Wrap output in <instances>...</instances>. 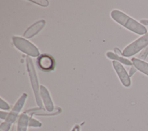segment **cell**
<instances>
[{"label": "cell", "instance_id": "cell-15", "mask_svg": "<svg viewBox=\"0 0 148 131\" xmlns=\"http://www.w3.org/2000/svg\"><path fill=\"white\" fill-rule=\"evenodd\" d=\"M148 55V46L143 49L138 55V59L145 61Z\"/></svg>", "mask_w": 148, "mask_h": 131}, {"label": "cell", "instance_id": "cell-20", "mask_svg": "<svg viewBox=\"0 0 148 131\" xmlns=\"http://www.w3.org/2000/svg\"><path fill=\"white\" fill-rule=\"evenodd\" d=\"M114 51L116 54H117V55H119V56L122 55V53H121V51L120 50L119 48L116 47V48H114Z\"/></svg>", "mask_w": 148, "mask_h": 131}, {"label": "cell", "instance_id": "cell-17", "mask_svg": "<svg viewBox=\"0 0 148 131\" xmlns=\"http://www.w3.org/2000/svg\"><path fill=\"white\" fill-rule=\"evenodd\" d=\"M31 2H34L36 4H38L40 6H47L48 5H49V2L48 1H46V0H37V1H31Z\"/></svg>", "mask_w": 148, "mask_h": 131}, {"label": "cell", "instance_id": "cell-16", "mask_svg": "<svg viewBox=\"0 0 148 131\" xmlns=\"http://www.w3.org/2000/svg\"><path fill=\"white\" fill-rule=\"evenodd\" d=\"M0 108L1 110H8L10 109V106L2 98H1L0 100Z\"/></svg>", "mask_w": 148, "mask_h": 131}, {"label": "cell", "instance_id": "cell-7", "mask_svg": "<svg viewBox=\"0 0 148 131\" xmlns=\"http://www.w3.org/2000/svg\"><path fill=\"white\" fill-rule=\"evenodd\" d=\"M40 95L45 109L49 113L54 111L55 107L49 91L44 85L40 86Z\"/></svg>", "mask_w": 148, "mask_h": 131}, {"label": "cell", "instance_id": "cell-6", "mask_svg": "<svg viewBox=\"0 0 148 131\" xmlns=\"http://www.w3.org/2000/svg\"><path fill=\"white\" fill-rule=\"evenodd\" d=\"M112 64L122 84L125 87H129L131 84L130 77L123 66L116 61H113Z\"/></svg>", "mask_w": 148, "mask_h": 131}, {"label": "cell", "instance_id": "cell-2", "mask_svg": "<svg viewBox=\"0 0 148 131\" xmlns=\"http://www.w3.org/2000/svg\"><path fill=\"white\" fill-rule=\"evenodd\" d=\"M27 94L23 93L16 102L4 122L0 125V131H9L12 125L15 122L18 117V114L23 108L27 98Z\"/></svg>", "mask_w": 148, "mask_h": 131}, {"label": "cell", "instance_id": "cell-11", "mask_svg": "<svg viewBox=\"0 0 148 131\" xmlns=\"http://www.w3.org/2000/svg\"><path fill=\"white\" fill-rule=\"evenodd\" d=\"M29 118V114L25 111L20 114L17 121L16 131H27Z\"/></svg>", "mask_w": 148, "mask_h": 131}, {"label": "cell", "instance_id": "cell-10", "mask_svg": "<svg viewBox=\"0 0 148 131\" xmlns=\"http://www.w3.org/2000/svg\"><path fill=\"white\" fill-rule=\"evenodd\" d=\"M61 111V109L60 107H56L55 108V110L52 113H49L47 111H46V109H44L43 108H33V109H29L28 110L25 111L27 113L31 115V117H32L33 115H43V116H53L57 114H58Z\"/></svg>", "mask_w": 148, "mask_h": 131}, {"label": "cell", "instance_id": "cell-12", "mask_svg": "<svg viewBox=\"0 0 148 131\" xmlns=\"http://www.w3.org/2000/svg\"><path fill=\"white\" fill-rule=\"evenodd\" d=\"M131 62L133 66H134L137 70H139L143 74L148 76V63L139 59L136 58H132L131 59Z\"/></svg>", "mask_w": 148, "mask_h": 131}, {"label": "cell", "instance_id": "cell-1", "mask_svg": "<svg viewBox=\"0 0 148 131\" xmlns=\"http://www.w3.org/2000/svg\"><path fill=\"white\" fill-rule=\"evenodd\" d=\"M110 16L116 22L135 33L144 35L147 33V29L143 25L119 10H113Z\"/></svg>", "mask_w": 148, "mask_h": 131}, {"label": "cell", "instance_id": "cell-3", "mask_svg": "<svg viewBox=\"0 0 148 131\" xmlns=\"http://www.w3.org/2000/svg\"><path fill=\"white\" fill-rule=\"evenodd\" d=\"M26 65L36 103L39 108H43V104L40 95V87L35 69L31 58L29 57L26 58Z\"/></svg>", "mask_w": 148, "mask_h": 131}, {"label": "cell", "instance_id": "cell-4", "mask_svg": "<svg viewBox=\"0 0 148 131\" xmlns=\"http://www.w3.org/2000/svg\"><path fill=\"white\" fill-rule=\"evenodd\" d=\"M14 46L21 52L29 56L36 57L40 54L38 48L28 40L18 36H14L12 38Z\"/></svg>", "mask_w": 148, "mask_h": 131}, {"label": "cell", "instance_id": "cell-13", "mask_svg": "<svg viewBox=\"0 0 148 131\" xmlns=\"http://www.w3.org/2000/svg\"><path fill=\"white\" fill-rule=\"evenodd\" d=\"M106 56L108 58L110 59H114V61L119 62L120 63H122L125 65H128V66L133 65L132 62H131L130 60L126 58H124L121 56H119L116 54L115 53H113L112 51H108L106 53Z\"/></svg>", "mask_w": 148, "mask_h": 131}, {"label": "cell", "instance_id": "cell-9", "mask_svg": "<svg viewBox=\"0 0 148 131\" xmlns=\"http://www.w3.org/2000/svg\"><path fill=\"white\" fill-rule=\"evenodd\" d=\"M46 21L43 20H39L31 26H29L24 32V37L25 38H31L36 35L44 27Z\"/></svg>", "mask_w": 148, "mask_h": 131}, {"label": "cell", "instance_id": "cell-14", "mask_svg": "<svg viewBox=\"0 0 148 131\" xmlns=\"http://www.w3.org/2000/svg\"><path fill=\"white\" fill-rule=\"evenodd\" d=\"M42 123L38 120L30 117L29 121V127L31 128H40L42 126Z\"/></svg>", "mask_w": 148, "mask_h": 131}, {"label": "cell", "instance_id": "cell-8", "mask_svg": "<svg viewBox=\"0 0 148 131\" xmlns=\"http://www.w3.org/2000/svg\"><path fill=\"white\" fill-rule=\"evenodd\" d=\"M38 64L39 67L43 70H51L54 67V60L53 58L47 54H43L38 58Z\"/></svg>", "mask_w": 148, "mask_h": 131}, {"label": "cell", "instance_id": "cell-21", "mask_svg": "<svg viewBox=\"0 0 148 131\" xmlns=\"http://www.w3.org/2000/svg\"><path fill=\"white\" fill-rule=\"evenodd\" d=\"M140 23L143 25H148V20H140Z\"/></svg>", "mask_w": 148, "mask_h": 131}, {"label": "cell", "instance_id": "cell-18", "mask_svg": "<svg viewBox=\"0 0 148 131\" xmlns=\"http://www.w3.org/2000/svg\"><path fill=\"white\" fill-rule=\"evenodd\" d=\"M136 71H137V69L134 66H132L129 70L128 74L130 77H132L135 73V72H136Z\"/></svg>", "mask_w": 148, "mask_h": 131}, {"label": "cell", "instance_id": "cell-5", "mask_svg": "<svg viewBox=\"0 0 148 131\" xmlns=\"http://www.w3.org/2000/svg\"><path fill=\"white\" fill-rule=\"evenodd\" d=\"M148 46V32L145 35L138 38L128 44L123 50L122 55L124 57H131Z\"/></svg>", "mask_w": 148, "mask_h": 131}, {"label": "cell", "instance_id": "cell-19", "mask_svg": "<svg viewBox=\"0 0 148 131\" xmlns=\"http://www.w3.org/2000/svg\"><path fill=\"white\" fill-rule=\"evenodd\" d=\"M8 113L7 112L3 111L2 110L0 111V118L1 119L5 120L8 117Z\"/></svg>", "mask_w": 148, "mask_h": 131}]
</instances>
